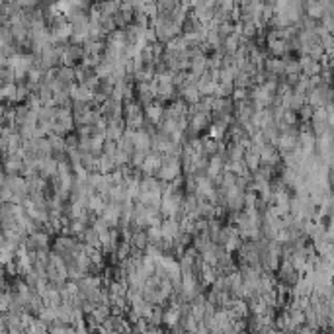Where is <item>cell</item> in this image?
I'll list each match as a JSON object with an SVG mask.
<instances>
[{
  "instance_id": "obj_6",
  "label": "cell",
  "mask_w": 334,
  "mask_h": 334,
  "mask_svg": "<svg viewBox=\"0 0 334 334\" xmlns=\"http://www.w3.org/2000/svg\"><path fill=\"white\" fill-rule=\"evenodd\" d=\"M264 68L270 70L275 76H281L283 74V61H281V57H266L264 59Z\"/></svg>"
},
{
  "instance_id": "obj_7",
  "label": "cell",
  "mask_w": 334,
  "mask_h": 334,
  "mask_svg": "<svg viewBox=\"0 0 334 334\" xmlns=\"http://www.w3.org/2000/svg\"><path fill=\"white\" fill-rule=\"evenodd\" d=\"M55 78L68 84V82H76L74 80V66H66V64H59L55 68Z\"/></svg>"
},
{
  "instance_id": "obj_2",
  "label": "cell",
  "mask_w": 334,
  "mask_h": 334,
  "mask_svg": "<svg viewBox=\"0 0 334 334\" xmlns=\"http://www.w3.org/2000/svg\"><path fill=\"white\" fill-rule=\"evenodd\" d=\"M23 166V158L20 152H8V154H2V164H0V170L4 174H20Z\"/></svg>"
},
{
  "instance_id": "obj_5",
  "label": "cell",
  "mask_w": 334,
  "mask_h": 334,
  "mask_svg": "<svg viewBox=\"0 0 334 334\" xmlns=\"http://www.w3.org/2000/svg\"><path fill=\"white\" fill-rule=\"evenodd\" d=\"M104 205H105V201H104V197H102L98 191L90 193V195H88V199H86V209H88V211H92L94 215H100V213H102V209H104Z\"/></svg>"
},
{
  "instance_id": "obj_22",
  "label": "cell",
  "mask_w": 334,
  "mask_h": 334,
  "mask_svg": "<svg viewBox=\"0 0 334 334\" xmlns=\"http://www.w3.org/2000/svg\"><path fill=\"white\" fill-rule=\"evenodd\" d=\"M307 55H309L313 61H318V63H320V61L324 59V49L320 47V43H316V45H313V47L309 49V53H307Z\"/></svg>"
},
{
  "instance_id": "obj_15",
  "label": "cell",
  "mask_w": 334,
  "mask_h": 334,
  "mask_svg": "<svg viewBox=\"0 0 334 334\" xmlns=\"http://www.w3.org/2000/svg\"><path fill=\"white\" fill-rule=\"evenodd\" d=\"M313 105L311 104H303L299 109H297V119H299V123H307V121H311V115H313Z\"/></svg>"
},
{
  "instance_id": "obj_12",
  "label": "cell",
  "mask_w": 334,
  "mask_h": 334,
  "mask_svg": "<svg viewBox=\"0 0 334 334\" xmlns=\"http://www.w3.org/2000/svg\"><path fill=\"white\" fill-rule=\"evenodd\" d=\"M119 2H121V0H96L100 12L105 14V16H113V14L119 10Z\"/></svg>"
},
{
  "instance_id": "obj_16",
  "label": "cell",
  "mask_w": 334,
  "mask_h": 334,
  "mask_svg": "<svg viewBox=\"0 0 334 334\" xmlns=\"http://www.w3.org/2000/svg\"><path fill=\"white\" fill-rule=\"evenodd\" d=\"M31 92L27 90V86H25V80L23 82H16V104H21V102H25V98L29 96Z\"/></svg>"
},
{
  "instance_id": "obj_9",
  "label": "cell",
  "mask_w": 334,
  "mask_h": 334,
  "mask_svg": "<svg viewBox=\"0 0 334 334\" xmlns=\"http://www.w3.org/2000/svg\"><path fill=\"white\" fill-rule=\"evenodd\" d=\"M223 166H225V160H223V158H219L217 154L209 156V160H207V176H209V178L219 176V174L223 172Z\"/></svg>"
},
{
  "instance_id": "obj_14",
  "label": "cell",
  "mask_w": 334,
  "mask_h": 334,
  "mask_svg": "<svg viewBox=\"0 0 334 334\" xmlns=\"http://www.w3.org/2000/svg\"><path fill=\"white\" fill-rule=\"evenodd\" d=\"M242 164H244V168H246V170L254 172V170L258 168V164H260V156H258L256 152H252V150H244Z\"/></svg>"
},
{
  "instance_id": "obj_11",
  "label": "cell",
  "mask_w": 334,
  "mask_h": 334,
  "mask_svg": "<svg viewBox=\"0 0 334 334\" xmlns=\"http://www.w3.org/2000/svg\"><path fill=\"white\" fill-rule=\"evenodd\" d=\"M0 100L6 104H16V82H8L0 88Z\"/></svg>"
},
{
  "instance_id": "obj_10",
  "label": "cell",
  "mask_w": 334,
  "mask_h": 334,
  "mask_svg": "<svg viewBox=\"0 0 334 334\" xmlns=\"http://www.w3.org/2000/svg\"><path fill=\"white\" fill-rule=\"evenodd\" d=\"M162 107H164V105L158 104V102L154 100L152 104H148L146 107H143V111H145V115H146L150 121L156 123V121H160V117H162Z\"/></svg>"
},
{
  "instance_id": "obj_20",
  "label": "cell",
  "mask_w": 334,
  "mask_h": 334,
  "mask_svg": "<svg viewBox=\"0 0 334 334\" xmlns=\"http://www.w3.org/2000/svg\"><path fill=\"white\" fill-rule=\"evenodd\" d=\"M117 141H111V139H104V143H102V154H107V156H111L113 158V154L117 152Z\"/></svg>"
},
{
  "instance_id": "obj_13",
  "label": "cell",
  "mask_w": 334,
  "mask_h": 334,
  "mask_svg": "<svg viewBox=\"0 0 334 334\" xmlns=\"http://www.w3.org/2000/svg\"><path fill=\"white\" fill-rule=\"evenodd\" d=\"M37 318L49 326V324H53V322L57 320V309H55V307H49V305H45V307H43V309L37 313Z\"/></svg>"
},
{
  "instance_id": "obj_18",
  "label": "cell",
  "mask_w": 334,
  "mask_h": 334,
  "mask_svg": "<svg viewBox=\"0 0 334 334\" xmlns=\"http://www.w3.org/2000/svg\"><path fill=\"white\" fill-rule=\"evenodd\" d=\"M178 2L176 0H154V6H156V14H168Z\"/></svg>"
},
{
  "instance_id": "obj_19",
  "label": "cell",
  "mask_w": 334,
  "mask_h": 334,
  "mask_svg": "<svg viewBox=\"0 0 334 334\" xmlns=\"http://www.w3.org/2000/svg\"><path fill=\"white\" fill-rule=\"evenodd\" d=\"M98 21H100V25H102V31H104L105 35H107L109 31H113V29H115V21H113V18H111V16H105V14H102Z\"/></svg>"
},
{
  "instance_id": "obj_1",
  "label": "cell",
  "mask_w": 334,
  "mask_h": 334,
  "mask_svg": "<svg viewBox=\"0 0 334 334\" xmlns=\"http://www.w3.org/2000/svg\"><path fill=\"white\" fill-rule=\"evenodd\" d=\"M82 61V47L74 43H64L61 47V64L76 66Z\"/></svg>"
},
{
  "instance_id": "obj_3",
  "label": "cell",
  "mask_w": 334,
  "mask_h": 334,
  "mask_svg": "<svg viewBox=\"0 0 334 334\" xmlns=\"http://www.w3.org/2000/svg\"><path fill=\"white\" fill-rule=\"evenodd\" d=\"M133 146L137 150H143V152H148L152 148V141H150V133L145 131V129H135L133 133Z\"/></svg>"
},
{
  "instance_id": "obj_4",
  "label": "cell",
  "mask_w": 334,
  "mask_h": 334,
  "mask_svg": "<svg viewBox=\"0 0 334 334\" xmlns=\"http://www.w3.org/2000/svg\"><path fill=\"white\" fill-rule=\"evenodd\" d=\"M129 244H131V248H137V250H143V252H145V248L148 246L146 229H137V230H133L131 236H129Z\"/></svg>"
},
{
  "instance_id": "obj_21",
  "label": "cell",
  "mask_w": 334,
  "mask_h": 334,
  "mask_svg": "<svg viewBox=\"0 0 334 334\" xmlns=\"http://www.w3.org/2000/svg\"><path fill=\"white\" fill-rule=\"evenodd\" d=\"M133 23L139 25V27H148V25H150V18H148L145 12L139 10V12L133 14Z\"/></svg>"
},
{
  "instance_id": "obj_8",
  "label": "cell",
  "mask_w": 334,
  "mask_h": 334,
  "mask_svg": "<svg viewBox=\"0 0 334 334\" xmlns=\"http://www.w3.org/2000/svg\"><path fill=\"white\" fill-rule=\"evenodd\" d=\"M178 96H180V98L189 105V104L197 102L201 94H199V90H197V86H195V84H189V86H184V88L178 92Z\"/></svg>"
},
{
  "instance_id": "obj_23",
  "label": "cell",
  "mask_w": 334,
  "mask_h": 334,
  "mask_svg": "<svg viewBox=\"0 0 334 334\" xmlns=\"http://www.w3.org/2000/svg\"><path fill=\"white\" fill-rule=\"evenodd\" d=\"M215 6L217 8H223V10H232L236 6L234 0H215Z\"/></svg>"
},
{
  "instance_id": "obj_17",
  "label": "cell",
  "mask_w": 334,
  "mask_h": 334,
  "mask_svg": "<svg viewBox=\"0 0 334 334\" xmlns=\"http://www.w3.org/2000/svg\"><path fill=\"white\" fill-rule=\"evenodd\" d=\"M80 164H82L88 172H92V170H96V156L90 154V152H80Z\"/></svg>"
}]
</instances>
